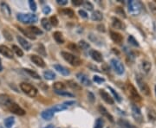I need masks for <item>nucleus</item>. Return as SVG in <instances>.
I'll list each match as a JSON object with an SVG mask.
<instances>
[{
	"label": "nucleus",
	"mask_w": 156,
	"mask_h": 128,
	"mask_svg": "<svg viewBox=\"0 0 156 128\" xmlns=\"http://www.w3.org/2000/svg\"><path fill=\"white\" fill-rule=\"evenodd\" d=\"M151 67H152L151 63L149 61H143L142 63H141V68H142L143 71L146 72V73H148L151 70Z\"/></svg>",
	"instance_id": "30"
},
{
	"label": "nucleus",
	"mask_w": 156,
	"mask_h": 128,
	"mask_svg": "<svg viewBox=\"0 0 156 128\" xmlns=\"http://www.w3.org/2000/svg\"><path fill=\"white\" fill-rule=\"evenodd\" d=\"M0 7H1V12H2V13H3L5 17H10V16H11V9H10V7L8 6V4H5V3H1Z\"/></svg>",
	"instance_id": "22"
},
{
	"label": "nucleus",
	"mask_w": 156,
	"mask_h": 128,
	"mask_svg": "<svg viewBox=\"0 0 156 128\" xmlns=\"http://www.w3.org/2000/svg\"><path fill=\"white\" fill-rule=\"evenodd\" d=\"M12 50H13L19 57H21V56H24V52L22 51V49H20L18 47L16 46V45H12Z\"/></svg>",
	"instance_id": "39"
},
{
	"label": "nucleus",
	"mask_w": 156,
	"mask_h": 128,
	"mask_svg": "<svg viewBox=\"0 0 156 128\" xmlns=\"http://www.w3.org/2000/svg\"><path fill=\"white\" fill-rule=\"evenodd\" d=\"M53 37H54V39L56 40V42H57V43H59V44H62V43H64L63 35H62V34L61 32H59V31H56V32H54Z\"/></svg>",
	"instance_id": "24"
},
{
	"label": "nucleus",
	"mask_w": 156,
	"mask_h": 128,
	"mask_svg": "<svg viewBox=\"0 0 156 128\" xmlns=\"http://www.w3.org/2000/svg\"><path fill=\"white\" fill-rule=\"evenodd\" d=\"M102 18H103V15H102V12H99V11L94 12L91 15V19L93 21H102Z\"/></svg>",
	"instance_id": "25"
},
{
	"label": "nucleus",
	"mask_w": 156,
	"mask_h": 128,
	"mask_svg": "<svg viewBox=\"0 0 156 128\" xmlns=\"http://www.w3.org/2000/svg\"><path fill=\"white\" fill-rule=\"evenodd\" d=\"M24 71L26 72V73H28L31 77H33V78H35V79H40V76H39V74L36 73L35 71H33V70H30V69H24Z\"/></svg>",
	"instance_id": "40"
},
{
	"label": "nucleus",
	"mask_w": 156,
	"mask_h": 128,
	"mask_svg": "<svg viewBox=\"0 0 156 128\" xmlns=\"http://www.w3.org/2000/svg\"><path fill=\"white\" fill-rule=\"evenodd\" d=\"M7 108H8V110L10 112H12V114H14L19 115V116H23V115L25 114V111L24 109L21 106H19L17 103L13 102V101L7 106Z\"/></svg>",
	"instance_id": "7"
},
{
	"label": "nucleus",
	"mask_w": 156,
	"mask_h": 128,
	"mask_svg": "<svg viewBox=\"0 0 156 128\" xmlns=\"http://www.w3.org/2000/svg\"><path fill=\"white\" fill-rule=\"evenodd\" d=\"M79 47L82 48V49H87V48H89V44L87 43V42H85L83 40H81L80 42H79Z\"/></svg>",
	"instance_id": "44"
},
{
	"label": "nucleus",
	"mask_w": 156,
	"mask_h": 128,
	"mask_svg": "<svg viewBox=\"0 0 156 128\" xmlns=\"http://www.w3.org/2000/svg\"><path fill=\"white\" fill-rule=\"evenodd\" d=\"M98 110H99V112H100L103 116L106 117L108 120H110L111 122H114V118H113V116L109 114V112H108V110H107L103 106H98Z\"/></svg>",
	"instance_id": "16"
},
{
	"label": "nucleus",
	"mask_w": 156,
	"mask_h": 128,
	"mask_svg": "<svg viewBox=\"0 0 156 128\" xmlns=\"http://www.w3.org/2000/svg\"><path fill=\"white\" fill-rule=\"evenodd\" d=\"M55 93L58 95H61V96H67V97H73V93H70L68 91H64V90H61V91H57L55 90Z\"/></svg>",
	"instance_id": "38"
},
{
	"label": "nucleus",
	"mask_w": 156,
	"mask_h": 128,
	"mask_svg": "<svg viewBox=\"0 0 156 128\" xmlns=\"http://www.w3.org/2000/svg\"><path fill=\"white\" fill-rule=\"evenodd\" d=\"M100 95H101V97L102 98V100L105 101V102H107L108 104H110V105H113L114 104V100L112 99V97L108 94L105 90H100Z\"/></svg>",
	"instance_id": "15"
},
{
	"label": "nucleus",
	"mask_w": 156,
	"mask_h": 128,
	"mask_svg": "<svg viewBox=\"0 0 156 128\" xmlns=\"http://www.w3.org/2000/svg\"><path fill=\"white\" fill-rule=\"evenodd\" d=\"M29 4H30V8L32 12H36V4L35 3V1L33 0H30L29 1Z\"/></svg>",
	"instance_id": "47"
},
{
	"label": "nucleus",
	"mask_w": 156,
	"mask_h": 128,
	"mask_svg": "<svg viewBox=\"0 0 156 128\" xmlns=\"http://www.w3.org/2000/svg\"><path fill=\"white\" fill-rule=\"evenodd\" d=\"M110 63H111L112 68L114 69V70L115 71V73H116V74H120H120H122L124 73V71H125V68H124L123 64L120 62L118 59H115V58L111 59Z\"/></svg>",
	"instance_id": "6"
},
{
	"label": "nucleus",
	"mask_w": 156,
	"mask_h": 128,
	"mask_svg": "<svg viewBox=\"0 0 156 128\" xmlns=\"http://www.w3.org/2000/svg\"><path fill=\"white\" fill-rule=\"evenodd\" d=\"M41 23H42V26L44 27V29H45L46 30L49 31L51 30V24L49 23V21L47 18H43L41 20Z\"/></svg>",
	"instance_id": "29"
},
{
	"label": "nucleus",
	"mask_w": 156,
	"mask_h": 128,
	"mask_svg": "<svg viewBox=\"0 0 156 128\" xmlns=\"http://www.w3.org/2000/svg\"><path fill=\"white\" fill-rule=\"evenodd\" d=\"M17 29H18V30L22 32V33H24V35H26L27 37H29L30 39H31V40H35V39H36V36H34V35H32V34H31V33H30L28 30H24V29H23V28H21V27H18Z\"/></svg>",
	"instance_id": "32"
},
{
	"label": "nucleus",
	"mask_w": 156,
	"mask_h": 128,
	"mask_svg": "<svg viewBox=\"0 0 156 128\" xmlns=\"http://www.w3.org/2000/svg\"><path fill=\"white\" fill-rule=\"evenodd\" d=\"M30 60L33 63H35L36 66L40 67V68H44L45 67V62L44 61V59L42 58L41 56H38L36 55H32L30 56Z\"/></svg>",
	"instance_id": "12"
},
{
	"label": "nucleus",
	"mask_w": 156,
	"mask_h": 128,
	"mask_svg": "<svg viewBox=\"0 0 156 128\" xmlns=\"http://www.w3.org/2000/svg\"><path fill=\"white\" fill-rule=\"evenodd\" d=\"M0 53L7 58H13V52L12 49H10L7 46L0 45Z\"/></svg>",
	"instance_id": "13"
},
{
	"label": "nucleus",
	"mask_w": 156,
	"mask_h": 128,
	"mask_svg": "<svg viewBox=\"0 0 156 128\" xmlns=\"http://www.w3.org/2000/svg\"><path fill=\"white\" fill-rule=\"evenodd\" d=\"M43 12H44V14H49L50 12H51V10H50L49 6H44V7L43 8Z\"/></svg>",
	"instance_id": "51"
},
{
	"label": "nucleus",
	"mask_w": 156,
	"mask_h": 128,
	"mask_svg": "<svg viewBox=\"0 0 156 128\" xmlns=\"http://www.w3.org/2000/svg\"><path fill=\"white\" fill-rule=\"evenodd\" d=\"M103 127V120L102 119H97L95 124V128H102Z\"/></svg>",
	"instance_id": "46"
},
{
	"label": "nucleus",
	"mask_w": 156,
	"mask_h": 128,
	"mask_svg": "<svg viewBox=\"0 0 156 128\" xmlns=\"http://www.w3.org/2000/svg\"><path fill=\"white\" fill-rule=\"evenodd\" d=\"M93 80H94V82H96L97 84H101V83L105 82V79H104V78L100 77V76H98V75H95V76L93 77Z\"/></svg>",
	"instance_id": "45"
},
{
	"label": "nucleus",
	"mask_w": 156,
	"mask_h": 128,
	"mask_svg": "<svg viewBox=\"0 0 156 128\" xmlns=\"http://www.w3.org/2000/svg\"><path fill=\"white\" fill-rule=\"evenodd\" d=\"M88 95H89V98L90 101H91V102H93V101H95V99H94V95H93L91 93H89Z\"/></svg>",
	"instance_id": "56"
},
{
	"label": "nucleus",
	"mask_w": 156,
	"mask_h": 128,
	"mask_svg": "<svg viewBox=\"0 0 156 128\" xmlns=\"http://www.w3.org/2000/svg\"><path fill=\"white\" fill-rule=\"evenodd\" d=\"M78 13H79V15H80L82 17H83V18H87V17H88L87 12H85V11H83V10H80V11L78 12Z\"/></svg>",
	"instance_id": "49"
},
{
	"label": "nucleus",
	"mask_w": 156,
	"mask_h": 128,
	"mask_svg": "<svg viewBox=\"0 0 156 128\" xmlns=\"http://www.w3.org/2000/svg\"><path fill=\"white\" fill-rule=\"evenodd\" d=\"M62 13H63L66 16H69L70 17H73L74 15H75V13H74V12L71 9H64V10L62 11Z\"/></svg>",
	"instance_id": "42"
},
{
	"label": "nucleus",
	"mask_w": 156,
	"mask_h": 128,
	"mask_svg": "<svg viewBox=\"0 0 156 128\" xmlns=\"http://www.w3.org/2000/svg\"><path fill=\"white\" fill-rule=\"evenodd\" d=\"M28 30L32 34V35H42L43 34V31L38 29L36 26H30L28 28Z\"/></svg>",
	"instance_id": "28"
},
{
	"label": "nucleus",
	"mask_w": 156,
	"mask_h": 128,
	"mask_svg": "<svg viewBox=\"0 0 156 128\" xmlns=\"http://www.w3.org/2000/svg\"><path fill=\"white\" fill-rule=\"evenodd\" d=\"M136 82H137V84L141 89V91L142 93L146 94V95H149L150 94V88L148 87V85L147 84V82H145L143 81V79L141 77V76H136Z\"/></svg>",
	"instance_id": "8"
},
{
	"label": "nucleus",
	"mask_w": 156,
	"mask_h": 128,
	"mask_svg": "<svg viewBox=\"0 0 156 128\" xmlns=\"http://www.w3.org/2000/svg\"><path fill=\"white\" fill-rule=\"evenodd\" d=\"M68 85H69V87H70L72 89H75V90H81V88H82L81 86H79V84H77L74 81H68Z\"/></svg>",
	"instance_id": "35"
},
{
	"label": "nucleus",
	"mask_w": 156,
	"mask_h": 128,
	"mask_svg": "<svg viewBox=\"0 0 156 128\" xmlns=\"http://www.w3.org/2000/svg\"><path fill=\"white\" fill-rule=\"evenodd\" d=\"M128 43H129L130 44L134 45V46L135 47L139 46V43H138L137 40H136L133 35H129V36H128Z\"/></svg>",
	"instance_id": "41"
},
{
	"label": "nucleus",
	"mask_w": 156,
	"mask_h": 128,
	"mask_svg": "<svg viewBox=\"0 0 156 128\" xmlns=\"http://www.w3.org/2000/svg\"><path fill=\"white\" fill-rule=\"evenodd\" d=\"M57 3L60 5H65L68 4V1L67 0H57Z\"/></svg>",
	"instance_id": "52"
},
{
	"label": "nucleus",
	"mask_w": 156,
	"mask_h": 128,
	"mask_svg": "<svg viewBox=\"0 0 156 128\" xmlns=\"http://www.w3.org/2000/svg\"><path fill=\"white\" fill-rule=\"evenodd\" d=\"M41 116L45 120H50L53 116H54V111L52 109H48V110H45L44 111L42 114H41Z\"/></svg>",
	"instance_id": "23"
},
{
	"label": "nucleus",
	"mask_w": 156,
	"mask_h": 128,
	"mask_svg": "<svg viewBox=\"0 0 156 128\" xmlns=\"http://www.w3.org/2000/svg\"><path fill=\"white\" fill-rule=\"evenodd\" d=\"M128 12L133 16H137L141 12V4L139 1H128Z\"/></svg>",
	"instance_id": "2"
},
{
	"label": "nucleus",
	"mask_w": 156,
	"mask_h": 128,
	"mask_svg": "<svg viewBox=\"0 0 156 128\" xmlns=\"http://www.w3.org/2000/svg\"><path fill=\"white\" fill-rule=\"evenodd\" d=\"M108 89L110 90V92L112 93V94L114 95V97H115V99L118 101V102H120L121 101V98H120V94L117 93V92H115V89H113L111 87H108Z\"/></svg>",
	"instance_id": "36"
},
{
	"label": "nucleus",
	"mask_w": 156,
	"mask_h": 128,
	"mask_svg": "<svg viewBox=\"0 0 156 128\" xmlns=\"http://www.w3.org/2000/svg\"><path fill=\"white\" fill-rule=\"evenodd\" d=\"M49 23L53 26H57L58 25V19L56 16H52L49 18Z\"/></svg>",
	"instance_id": "43"
},
{
	"label": "nucleus",
	"mask_w": 156,
	"mask_h": 128,
	"mask_svg": "<svg viewBox=\"0 0 156 128\" xmlns=\"http://www.w3.org/2000/svg\"><path fill=\"white\" fill-rule=\"evenodd\" d=\"M54 68H55V69L57 70V72H59L61 74H62V75L67 76V75H70V70L68 69H66L65 67L60 65V64H56V65H54Z\"/></svg>",
	"instance_id": "20"
},
{
	"label": "nucleus",
	"mask_w": 156,
	"mask_h": 128,
	"mask_svg": "<svg viewBox=\"0 0 156 128\" xmlns=\"http://www.w3.org/2000/svg\"><path fill=\"white\" fill-rule=\"evenodd\" d=\"M68 48H70L71 50H75V51H77V48H76V46H75L74 43H70V44L68 45Z\"/></svg>",
	"instance_id": "54"
},
{
	"label": "nucleus",
	"mask_w": 156,
	"mask_h": 128,
	"mask_svg": "<svg viewBox=\"0 0 156 128\" xmlns=\"http://www.w3.org/2000/svg\"><path fill=\"white\" fill-rule=\"evenodd\" d=\"M149 6H150V10L153 12L154 14H156V6L153 4H149Z\"/></svg>",
	"instance_id": "53"
},
{
	"label": "nucleus",
	"mask_w": 156,
	"mask_h": 128,
	"mask_svg": "<svg viewBox=\"0 0 156 128\" xmlns=\"http://www.w3.org/2000/svg\"><path fill=\"white\" fill-rule=\"evenodd\" d=\"M62 57L64 58L65 61H67L70 64H71L72 66L75 67H77V66H80L82 64V61L78 58L77 56H74L70 53H68V52H65V51H62Z\"/></svg>",
	"instance_id": "3"
},
{
	"label": "nucleus",
	"mask_w": 156,
	"mask_h": 128,
	"mask_svg": "<svg viewBox=\"0 0 156 128\" xmlns=\"http://www.w3.org/2000/svg\"><path fill=\"white\" fill-rule=\"evenodd\" d=\"M83 6H84V8H86V9H87V10H89V11H92V10H93V8H94L93 4H92L90 2H84Z\"/></svg>",
	"instance_id": "48"
},
{
	"label": "nucleus",
	"mask_w": 156,
	"mask_h": 128,
	"mask_svg": "<svg viewBox=\"0 0 156 128\" xmlns=\"http://www.w3.org/2000/svg\"><path fill=\"white\" fill-rule=\"evenodd\" d=\"M155 93H156V87H155Z\"/></svg>",
	"instance_id": "59"
},
{
	"label": "nucleus",
	"mask_w": 156,
	"mask_h": 128,
	"mask_svg": "<svg viewBox=\"0 0 156 128\" xmlns=\"http://www.w3.org/2000/svg\"><path fill=\"white\" fill-rule=\"evenodd\" d=\"M2 69H3V68H2V66L0 65V71H2Z\"/></svg>",
	"instance_id": "58"
},
{
	"label": "nucleus",
	"mask_w": 156,
	"mask_h": 128,
	"mask_svg": "<svg viewBox=\"0 0 156 128\" xmlns=\"http://www.w3.org/2000/svg\"><path fill=\"white\" fill-rule=\"evenodd\" d=\"M20 88L22 89V91L24 93H26L30 97H35L37 94V89L35 87H33L32 85H30L29 83H25V82L21 83L20 84Z\"/></svg>",
	"instance_id": "4"
},
{
	"label": "nucleus",
	"mask_w": 156,
	"mask_h": 128,
	"mask_svg": "<svg viewBox=\"0 0 156 128\" xmlns=\"http://www.w3.org/2000/svg\"><path fill=\"white\" fill-rule=\"evenodd\" d=\"M44 77L46 79V80H49V81H52L56 78V74L51 71V70H46L44 72Z\"/></svg>",
	"instance_id": "26"
},
{
	"label": "nucleus",
	"mask_w": 156,
	"mask_h": 128,
	"mask_svg": "<svg viewBox=\"0 0 156 128\" xmlns=\"http://www.w3.org/2000/svg\"><path fill=\"white\" fill-rule=\"evenodd\" d=\"M132 114L134 118L139 121V122H141L142 121V114H141V109L135 105L132 106Z\"/></svg>",
	"instance_id": "11"
},
{
	"label": "nucleus",
	"mask_w": 156,
	"mask_h": 128,
	"mask_svg": "<svg viewBox=\"0 0 156 128\" xmlns=\"http://www.w3.org/2000/svg\"><path fill=\"white\" fill-rule=\"evenodd\" d=\"M72 3L73 4L75 5V6H79V5H81V4H83V2L82 0H73Z\"/></svg>",
	"instance_id": "50"
},
{
	"label": "nucleus",
	"mask_w": 156,
	"mask_h": 128,
	"mask_svg": "<svg viewBox=\"0 0 156 128\" xmlns=\"http://www.w3.org/2000/svg\"><path fill=\"white\" fill-rule=\"evenodd\" d=\"M17 18L19 22L26 24H30V23H34L37 21V17L35 14H24V13H19L17 16Z\"/></svg>",
	"instance_id": "1"
},
{
	"label": "nucleus",
	"mask_w": 156,
	"mask_h": 128,
	"mask_svg": "<svg viewBox=\"0 0 156 128\" xmlns=\"http://www.w3.org/2000/svg\"><path fill=\"white\" fill-rule=\"evenodd\" d=\"M44 128H54V127H53V125H49V126H47L46 127Z\"/></svg>",
	"instance_id": "57"
},
{
	"label": "nucleus",
	"mask_w": 156,
	"mask_h": 128,
	"mask_svg": "<svg viewBox=\"0 0 156 128\" xmlns=\"http://www.w3.org/2000/svg\"><path fill=\"white\" fill-rule=\"evenodd\" d=\"M128 91L131 100L134 101V102H140L141 101V95L139 94V93L136 90V88L133 86V84H131V83L128 84Z\"/></svg>",
	"instance_id": "5"
},
{
	"label": "nucleus",
	"mask_w": 156,
	"mask_h": 128,
	"mask_svg": "<svg viewBox=\"0 0 156 128\" xmlns=\"http://www.w3.org/2000/svg\"><path fill=\"white\" fill-rule=\"evenodd\" d=\"M17 39L18 43H20V45L23 47L24 49H26V50L30 49V48H31V44H30V43H29L26 39H24V38L22 37V36H20V35H17Z\"/></svg>",
	"instance_id": "18"
},
{
	"label": "nucleus",
	"mask_w": 156,
	"mask_h": 128,
	"mask_svg": "<svg viewBox=\"0 0 156 128\" xmlns=\"http://www.w3.org/2000/svg\"><path fill=\"white\" fill-rule=\"evenodd\" d=\"M89 55H90V56L92 57V59H93L94 61H97V62H102V60H103L102 54H101L99 51H96V50L92 49V50L89 51Z\"/></svg>",
	"instance_id": "17"
},
{
	"label": "nucleus",
	"mask_w": 156,
	"mask_h": 128,
	"mask_svg": "<svg viewBox=\"0 0 156 128\" xmlns=\"http://www.w3.org/2000/svg\"><path fill=\"white\" fill-rule=\"evenodd\" d=\"M66 88V86L62 83V82H56L53 84V88L57 91H61V90H64Z\"/></svg>",
	"instance_id": "31"
},
{
	"label": "nucleus",
	"mask_w": 156,
	"mask_h": 128,
	"mask_svg": "<svg viewBox=\"0 0 156 128\" xmlns=\"http://www.w3.org/2000/svg\"><path fill=\"white\" fill-rule=\"evenodd\" d=\"M118 124L120 127V128H137L135 127L134 126H133L132 124H130L129 122L124 120V119H120L118 121Z\"/></svg>",
	"instance_id": "27"
},
{
	"label": "nucleus",
	"mask_w": 156,
	"mask_h": 128,
	"mask_svg": "<svg viewBox=\"0 0 156 128\" xmlns=\"http://www.w3.org/2000/svg\"><path fill=\"white\" fill-rule=\"evenodd\" d=\"M112 25L115 29H118V30L125 29V24L122 23L119 18H116V17L112 18Z\"/></svg>",
	"instance_id": "19"
},
{
	"label": "nucleus",
	"mask_w": 156,
	"mask_h": 128,
	"mask_svg": "<svg viewBox=\"0 0 156 128\" xmlns=\"http://www.w3.org/2000/svg\"><path fill=\"white\" fill-rule=\"evenodd\" d=\"M97 28H98V30H99V31H102V32L105 31V30H104V26L102 25V24H101V25H98Z\"/></svg>",
	"instance_id": "55"
},
{
	"label": "nucleus",
	"mask_w": 156,
	"mask_h": 128,
	"mask_svg": "<svg viewBox=\"0 0 156 128\" xmlns=\"http://www.w3.org/2000/svg\"><path fill=\"white\" fill-rule=\"evenodd\" d=\"M76 78L78 79V81L81 82L83 86H86V87H89L91 86V81L89 79V77L83 74V73H78L76 74Z\"/></svg>",
	"instance_id": "10"
},
{
	"label": "nucleus",
	"mask_w": 156,
	"mask_h": 128,
	"mask_svg": "<svg viewBox=\"0 0 156 128\" xmlns=\"http://www.w3.org/2000/svg\"><path fill=\"white\" fill-rule=\"evenodd\" d=\"M36 50L37 52L41 55V56H46V51H45V48L43 44H39L37 48H36Z\"/></svg>",
	"instance_id": "37"
},
{
	"label": "nucleus",
	"mask_w": 156,
	"mask_h": 128,
	"mask_svg": "<svg viewBox=\"0 0 156 128\" xmlns=\"http://www.w3.org/2000/svg\"><path fill=\"white\" fill-rule=\"evenodd\" d=\"M14 122H15V119L13 117H8L7 119H4V126L7 128H11L12 125L14 124Z\"/></svg>",
	"instance_id": "33"
},
{
	"label": "nucleus",
	"mask_w": 156,
	"mask_h": 128,
	"mask_svg": "<svg viewBox=\"0 0 156 128\" xmlns=\"http://www.w3.org/2000/svg\"><path fill=\"white\" fill-rule=\"evenodd\" d=\"M147 116H148V119H149L151 121L156 122V112L155 110L149 109L148 112H147Z\"/></svg>",
	"instance_id": "34"
},
{
	"label": "nucleus",
	"mask_w": 156,
	"mask_h": 128,
	"mask_svg": "<svg viewBox=\"0 0 156 128\" xmlns=\"http://www.w3.org/2000/svg\"><path fill=\"white\" fill-rule=\"evenodd\" d=\"M75 104V101H66V102H63L62 104H58V105H56L55 106H53L51 109L55 112H61V111H63V110H66L68 109L70 106H71Z\"/></svg>",
	"instance_id": "9"
},
{
	"label": "nucleus",
	"mask_w": 156,
	"mask_h": 128,
	"mask_svg": "<svg viewBox=\"0 0 156 128\" xmlns=\"http://www.w3.org/2000/svg\"><path fill=\"white\" fill-rule=\"evenodd\" d=\"M110 36L112 38V40L115 43H120L123 40L122 35H120V33L115 32V31H111L110 32Z\"/></svg>",
	"instance_id": "21"
},
{
	"label": "nucleus",
	"mask_w": 156,
	"mask_h": 128,
	"mask_svg": "<svg viewBox=\"0 0 156 128\" xmlns=\"http://www.w3.org/2000/svg\"><path fill=\"white\" fill-rule=\"evenodd\" d=\"M12 102V99L7 94H0V105L7 107Z\"/></svg>",
	"instance_id": "14"
}]
</instances>
